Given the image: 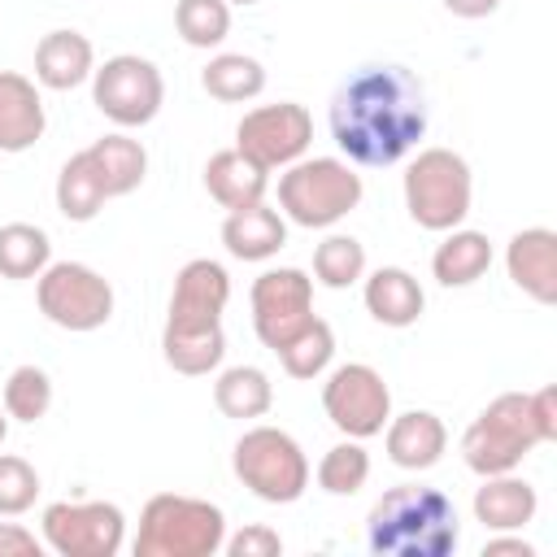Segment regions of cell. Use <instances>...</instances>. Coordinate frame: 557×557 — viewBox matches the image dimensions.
Returning <instances> with one entry per match:
<instances>
[{
  "instance_id": "8d00e7d4",
  "label": "cell",
  "mask_w": 557,
  "mask_h": 557,
  "mask_svg": "<svg viewBox=\"0 0 557 557\" xmlns=\"http://www.w3.org/2000/svg\"><path fill=\"white\" fill-rule=\"evenodd\" d=\"M48 544L35 540V531L17 527V522H0V557H39Z\"/></svg>"
},
{
  "instance_id": "44dd1931",
  "label": "cell",
  "mask_w": 557,
  "mask_h": 557,
  "mask_svg": "<svg viewBox=\"0 0 557 557\" xmlns=\"http://www.w3.org/2000/svg\"><path fill=\"white\" fill-rule=\"evenodd\" d=\"M265 187H270V170L257 165L252 157H244L239 148H222V152H213V157L205 161V191H209L226 213L265 200Z\"/></svg>"
},
{
  "instance_id": "30bf717a",
  "label": "cell",
  "mask_w": 557,
  "mask_h": 557,
  "mask_svg": "<svg viewBox=\"0 0 557 557\" xmlns=\"http://www.w3.org/2000/svg\"><path fill=\"white\" fill-rule=\"evenodd\" d=\"M39 522L57 557H117L126 544V513L113 500H52Z\"/></svg>"
},
{
  "instance_id": "83f0119b",
  "label": "cell",
  "mask_w": 557,
  "mask_h": 557,
  "mask_svg": "<svg viewBox=\"0 0 557 557\" xmlns=\"http://www.w3.org/2000/svg\"><path fill=\"white\" fill-rule=\"evenodd\" d=\"M104 200H109V196H104V183H100V174H96L87 148L74 152V157L61 165V174H57V209H61V218H65V222H91V218L104 209Z\"/></svg>"
},
{
  "instance_id": "74e56055",
  "label": "cell",
  "mask_w": 557,
  "mask_h": 557,
  "mask_svg": "<svg viewBox=\"0 0 557 557\" xmlns=\"http://www.w3.org/2000/svg\"><path fill=\"white\" fill-rule=\"evenodd\" d=\"M531 413H535V426H540L544 444H553L557 440V392L553 387L531 392Z\"/></svg>"
},
{
  "instance_id": "f1b7e54d",
  "label": "cell",
  "mask_w": 557,
  "mask_h": 557,
  "mask_svg": "<svg viewBox=\"0 0 557 557\" xmlns=\"http://www.w3.org/2000/svg\"><path fill=\"white\" fill-rule=\"evenodd\" d=\"M161 357H165V366L174 374L200 379V374L222 366L226 335H222V326H209V331H161Z\"/></svg>"
},
{
  "instance_id": "60d3db41",
  "label": "cell",
  "mask_w": 557,
  "mask_h": 557,
  "mask_svg": "<svg viewBox=\"0 0 557 557\" xmlns=\"http://www.w3.org/2000/svg\"><path fill=\"white\" fill-rule=\"evenodd\" d=\"M4 435H9V413L0 409V444H4Z\"/></svg>"
},
{
  "instance_id": "d590c367",
  "label": "cell",
  "mask_w": 557,
  "mask_h": 557,
  "mask_svg": "<svg viewBox=\"0 0 557 557\" xmlns=\"http://www.w3.org/2000/svg\"><path fill=\"white\" fill-rule=\"evenodd\" d=\"M231 557H278L283 553V540H278V531L274 527H265V522H252V527H244V531H235V535H226V544H222Z\"/></svg>"
},
{
  "instance_id": "4fadbf2b",
  "label": "cell",
  "mask_w": 557,
  "mask_h": 557,
  "mask_svg": "<svg viewBox=\"0 0 557 557\" xmlns=\"http://www.w3.org/2000/svg\"><path fill=\"white\" fill-rule=\"evenodd\" d=\"M248 300H252V331L274 352L313 318V278L300 265H278L257 274Z\"/></svg>"
},
{
  "instance_id": "603a6c76",
  "label": "cell",
  "mask_w": 557,
  "mask_h": 557,
  "mask_svg": "<svg viewBox=\"0 0 557 557\" xmlns=\"http://www.w3.org/2000/svg\"><path fill=\"white\" fill-rule=\"evenodd\" d=\"M492 270V239L470 226L444 231V244L431 252V274L440 287H470Z\"/></svg>"
},
{
  "instance_id": "d6a6232c",
  "label": "cell",
  "mask_w": 557,
  "mask_h": 557,
  "mask_svg": "<svg viewBox=\"0 0 557 557\" xmlns=\"http://www.w3.org/2000/svg\"><path fill=\"white\" fill-rule=\"evenodd\" d=\"M174 30L191 48H218L231 35V4L226 0H178Z\"/></svg>"
},
{
  "instance_id": "484cf974",
  "label": "cell",
  "mask_w": 557,
  "mask_h": 557,
  "mask_svg": "<svg viewBox=\"0 0 557 557\" xmlns=\"http://www.w3.org/2000/svg\"><path fill=\"white\" fill-rule=\"evenodd\" d=\"M200 87L222 104H244L265 91V65L248 52H218L200 70Z\"/></svg>"
},
{
  "instance_id": "5b68a950",
  "label": "cell",
  "mask_w": 557,
  "mask_h": 557,
  "mask_svg": "<svg viewBox=\"0 0 557 557\" xmlns=\"http://www.w3.org/2000/svg\"><path fill=\"white\" fill-rule=\"evenodd\" d=\"M544 444L535 413H531V392H500L461 435V461L487 479V474H509L522 466V457Z\"/></svg>"
},
{
  "instance_id": "9c48e42d",
  "label": "cell",
  "mask_w": 557,
  "mask_h": 557,
  "mask_svg": "<svg viewBox=\"0 0 557 557\" xmlns=\"http://www.w3.org/2000/svg\"><path fill=\"white\" fill-rule=\"evenodd\" d=\"M91 100L122 131L148 126L165 104V78L148 57L117 52L91 70Z\"/></svg>"
},
{
  "instance_id": "8992f818",
  "label": "cell",
  "mask_w": 557,
  "mask_h": 557,
  "mask_svg": "<svg viewBox=\"0 0 557 557\" xmlns=\"http://www.w3.org/2000/svg\"><path fill=\"white\" fill-rule=\"evenodd\" d=\"M474 200V178L461 152L422 148L405 170V209L422 231H453L466 222Z\"/></svg>"
},
{
  "instance_id": "d6986e66",
  "label": "cell",
  "mask_w": 557,
  "mask_h": 557,
  "mask_svg": "<svg viewBox=\"0 0 557 557\" xmlns=\"http://www.w3.org/2000/svg\"><path fill=\"white\" fill-rule=\"evenodd\" d=\"M361 300H366V313L379 326H396V331L413 326L422 318V309H426V292H422V283L405 265H379L366 278Z\"/></svg>"
},
{
  "instance_id": "8fae6325",
  "label": "cell",
  "mask_w": 557,
  "mask_h": 557,
  "mask_svg": "<svg viewBox=\"0 0 557 557\" xmlns=\"http://www.w3.org/2000/svg\"><path fill=\"white\" fill-rule=\"evenodd\" d=\"M322 409H326L331 426L344 431L348 440H370V435H383V426L392 418V387L383 383V374L374 366L344 361L322 383Z\"/></svg>"
},
{
  "instance_id": "7c38bea8",
  "label": "cell",
  "mask_w": 557,
  "mask_h": 557,
  "mask_svg": "<svg viewBox=\"0 0 557 557\" xmlns=\"http://www.w3.org/2000/svg\"><path fill=\"white\" fill-rule=\"evenodd\" d=\"M309 144H313V117L296 100L257 104L235 126V148L265 170H287L309 152Z\"/></svg>"
},
{
  "instance_id": "ffe728a7",
  "label": "cell",
  "mask_w": 557,
  "mask_h": 557,
  "mask_svg": "<svg viewBox=\"0 0 557 557\" xmlns=\"http://www.w3.org/2000/svg\"><path fill=\"white\" fill-rule=\"evenodd\" d=\"M222 244L235 261H270L283 244H287V222L278 209H270L265 200L231 209L222 222Z\"/></svg>"
},
{
  "instance_id": "9a60e30c",
  "label": "cell",
  "mask_w": 557,
  "mask_h": 557,
  "mask_svg": "<svg viewBox=\"0 0 557 557\" xmlns=\"http://www.w3.org/2000/svg\"><path fill=\"white\" fill-rule=\"evenodd\" d=\"M505 270L518 292L535 305L557 300V235L548 226H527L505 244Z\"/></svg>"
},
{
  "instance_id": "ba28073f",
  "label": "cell",
  "mask_w": 557,
  "mask_h": 557,
  "mask_svg": "<svg viewBox=\"0 0 557 557\" xmlns=\"http://www.w3.org/2000/svg\"><path fill=\"white\" fill-rule=\"evenodd\" d=\"M39 313L61 331H100L113 318V283L83 261H48L35 283Z\"/></svg>"
},
{
  "instance_id": "ac0fdd59",
  "label": "cell",
  "mask_w": 557,
  "mask_h": 557,
  "mask_svg": "<svg viewBox=\"0 0 557 557\" xmlns=\"http://www.w3.org/2000/svg\"><path fill=\"white\" fill-rule=\"evenodd\" d=\"M96 70V48L83 30H48L35 44V83L48 91H74Z\"/></svg>"
},
{
  "instance_id": "52a82bcc",
  "label": "cell",
  "mask_w": 557,
  "mask_h": 557,
  "mask_svg": "<svg viewBox=\"0 0 557 557\" xmlns=\"http://www.w3.org/2000/svg\"><path fill=\"white\" fill-rule=\"evenodd\" d=\"M231 470L235 479L265 505H292L305 496L309 487V457L305 448L278 431V426H248L235 440L231 453Z\"/></svg>"
},
{
  "instance_id": "5bb4252c",
  "label": "cell",
  "mask_w": 557,
  "mask_h": 557,
  "mask_svg": "<svg viewBox=\"0 0 557 557\" xmlns=\"http://www.w3.org/2000/svg\"><path fill=\"white\" fill-rule=\"evenodd\" d=\"M226 300H231V274H226V265H218L209 257H191L174 274L165 331H209V326H222Z\"/></svg>"
},
{
  "instance_id": "d4e9b609",
  "label": "cell",
  "mask_w": 557,
  "mask_h": 557,
  "mask_svg": "<svg viewBox=\"0 0 557 557\" xmlns=\"http://www.w3.org/2000/svg\"><path fill=\"white\" fill-rule=\"evenodd\" d=\"M213 405L222 418H235V422L265 418L274 405V383L261 366H231L213 383Z\"/></svg>"
},
{
  "instance_id": "b9f144b4",
  "label": "cell",
  "mask_w": 557,
  "mask_h": 557,
  "mask_svg": "<svg viewBox=\"0 0 557 557\" xmlns=\"http://www.w3.org/2000/svg\"><path fill=\"white\" fill-rule=\"evenodd\" d=\"M226 4H244V9H248V4H257V0H226Z\"/></svg>"
},
{
  "instance_id": "7402d4cb",
  "label": "cell",
  "mask_w": 557,
  "mask_h": 557,
  "mask_svg": "<svg viewBox=\"0 0 557 557\" xmlns=\"http://www.w3.org/2000/svg\"><path fill=\"white\" fill-rule=\"evenodd\" d=\"M540 509V496L527 479L509 474H487L483 487L474 492V518L487 531H522Z\"/></svg>"
},
{
  "instance_id": "cb8c5ba5",
  "label": "cell",
  "mask_w": 557,
  "mask_h": 557,
  "mask_svg": "<svg viewBox=\"0 0 557 557\" xmlns=\"http://www.w3.org/2000/svg\"><path fill=\"white\" fill-rule=\"evenodd\" d=\"M87 157H91V165H96V174H100L109 200L131 196V191L144 183V174H148V152H144V144L131 139V135H122V131L96 139V144L87 148Z\"/></svg>"
},
{
  "instance_id": "7a4b0ae2",
  "label": "cell",
  "mask_w": 557,
  "mask_h": 557,
  "mask_svg": "<svg viewBox=\"0 0 557 557\" xmlns=\"http://www.w3.org/2000/svg\"><path fill=\"white\" fill-rule=\"evenodd\" d=\"M461 544L457 505L426 483L387 487L366 513V548L379 557H448Z\"/></svg>"
},
{
  "instance_id": "f546056e",
  "label": "cell",
  "mask_w": 557,
  "mask_h": 557,
  "mask_svg": "<svg viewBox=\"0 0 557 557\" xmlns=\"http://www.w3.org/2000/svg\"><path fill=\"white\" fill-rule=\"evenodd\" d=\"M274 357L283 361V370L292 379H318V374H326V366L335 357V331H331V322H322L313 313L283 348H274Z\"/></svg>"
},
{
  "instance_id": "e0dca14e",
  "label": "cell",
  "mask_w": 557,
  "mask_h": 557,
  "mask_svg": "<svg viewBox=\"0 0 557 557\" xmlns=\"http://www.w3.org/2000/svg\"><path fill=\"white\" fill-rule=\"evenodd\" d=\"M44 96L26 74L0 70V152H26L44 139Z\"/></svg>"
},
{
  "instance_id": "f35d334b",
  "label": "cell",
  "mask_w": 557,
  "mask_h": 557,
  "mask_svg": "<svg viewBox=\"0 0 557 557\" xmlns=\"http://www.w3.org/2000/svg\"><path fill=\"white\" fill-rule=\"evenodd\" d=\"M483 557H535V548L527 540H518L513 531H496V540L483 544Z\"/></svg>"
},
{
  "instance_id": "836d02e7",
  "label": "cell",
  "mask_w": 557,
  "mask_h": 557,
  "mask_svg": "<svg viewBox=\"0 0 557 557\" xmlns=\"http://www.w3.org/2000/svg\"><path fill=\"white\" fill-rule=\"evenodd\" d=\"M52 409V379L39 366H17L4 379V413L13 422H39Z\"/></svg>"
},
{
  "instance_id": "4316f807",
  "label": "cell",
  "mask_w": 557,
  "mask_h": 557,
  "mask_svg": "<svg viewBox=\"0 0 557 557\" xmlns=\"http://www.w3.org/2000/svg\"><path fill=\"white\" fill-rule=\"evenodd\" d=\"M52 261V239L35 222H4L0 226V278H39Z\"/></svg>"
},
{
  "instance_id": "ab89813d",
  "label": "cell",
  "mask_w": 557,
  "mask_h": 557,
  "mask_svg": "<svg viewBox=\"0 0 557 557\" xmlns=\"http://www.w3.org/2000/svg\"><path fill=\"white\" fill-rule=\"evenodd\" d=\"M444 9L453 13V17H487V13H496L500 9V0H444Z\"/></svg>"
},
{
  "instance_id": "e575fe53",
  "label": "cell",
  "mask_w": 557,
  "mask_h": 557,
  "mask_svg": "<svg viewBox=\"0 0 557 557\" xmlns=\"http://www.w3.org/2000/svg\"><path fill=\"white\" fill-rule=\"evenodd\" d=\"M35 500H39V470L17 453H0V518H17Z\"/></svg>"
},
{
  "instance_id": "2e32d148",
  "label": "cell",
  "mask_w": 557,
  "mask_h": 557,
  "mask_svg": "<svg viewBox=\"0 0 557 557\" xmlns=\"http://www.w3.org/2000/svg\"><path fill=\"white\" fill-rule=\"evenodd\" d=\"M383 444H387L392 466H400V470H431L444 457V448H448V426L431 409H405V413L387 418Z\"/></svg>"
},
{
  "instance_id": "277c9868",
  "label": "cell",
  "mask_w": 557,
  "mask_h": 557,
  "mask_svg": "<svg viewBox=\"0 0 557 557\" xmlns=\"http://www.w3.org/2000/svg\"><path fill=\"white\" fill-rule=\"evenodd\" d=\"M361 174L339 157H300L278 174V213L309 231L335 226L361 205Z\"/></svg>"
},
{
  "instance_id": "6da1fadb",
  "label": "cell",
  "mask_w": 557,
  "mask_h": 557,
  "mask_svg": "<svg viewBox=\"0 0 557 557\" xmlns=\"http://www.w3.org/2000/svg\"><path fill=\"white\" fill-rule=\"evenodd\" d=\"M426 135V87L405 65H361L331 96V139L352 165H396Z\"/></svg>"
},
{
  "instance_id": "4dcf8cb0",
  "label": "cell",
  "mask_w": 557,
  "mask_h": 557,
  "mask_svg": "<svg viewBox=\"0 0 557 557\" xmlns=\"http://www.w3.org/2000/svg\"><path fill=\"white\" fill-rule=\"evenodd\" d=\"M313 278L331 292L352 287L357 278H366V244L352 235H326L313 248Z\"/></svg>"
},
{
  "instance_id": "3957f363",
  "label": "cell",
  "mask_w": 557,
  "mask_h": 557,
  "mask_svg": "<svg viewBox=\"0 0 557 557\" xmlns=\"http://www.w3.org/2000/svg\"><path fill=\"white\" fill-rule=\"evenodd\" d=\"M226 544V513L213 500L157 492L135 531V557H213Z\"/></svg>"
},
{
  "instance_id": "1f68e13d",
  "label": "cell",
  "mask_w": 557,
  "mask_h": 557,
  "mask_svg": "<svg viewBox=\"0 0 557 557\" xmlns=\"http://www.w3.org/2000/svg\"><path fill=\"white\" fill-rule=\"evenodd\" d=\"M366 479H370V453L361 448V440H339L318 461V487L326 496H357Z\"/></svg>"
}]
</instances>
